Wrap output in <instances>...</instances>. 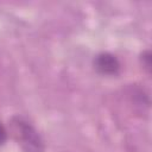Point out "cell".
I'll return each instance as SVG.
<instances>
[{
	"instance_id": "cell-4",
	"label": "cell",
	"mask_w": 152,
	"mask_h": 152,
	"mask_svg": "<svg viewBox=\"0 0 152 152\" xmlns=\"http://www.w3.org/2000/svg\"><path fill=\"white\" fill-rule=\"evenodd\" d=\"M6 138H7L6 129H5V127L0 124V144H4V142L6 141Z\"/></svg>"
},
{
	"instance_id": "cell-3",
	"label": "cell",
	"mask_w": 152,
	"mask_h": 152,
	"mask_svg": "<svg viewBox=\"0 0 152 152\" xmlns=\"http://www.w3.org/2000/svg\"><path fill=\"white\" fill-rule=\"evenodd\" d=\"M141 59H142V63L145 65L146 69H151V52L150 51H145L142 55H141Z\"/></svg>"
},
{
	"instance_id": "cell-1",
	"label": "cell",
	"mask_w": 152,
	"mask_h": 152,
	"mask_svg": "<svg viewBox=\"0 0 152 152\" xmlns=\"http://www.w3.org/2000/svg\"><path fill=\"white\" fill-rule=\"evenodd\" d=\"M14 125L18 129L19 140L25 152H44V141L31 124L23 120L21 118H15Z\"/></svg>"
},
{
	"instance_id": "cell-2",
	"label": "cell",
	"mask_w": 152,
	"mask_h": 152,
	"mask_svg": "<svg viewBox=\"0 0 152 152\" xmlns=\"http://www.w3.org/2000/svg\"><path fill=\"white\" fill-rule=\"evenodd\" d=\"M95 66L103 75H115L120 69V63L114 55L103 52L96 57Z\"/></svg>"
}]
</instances>
